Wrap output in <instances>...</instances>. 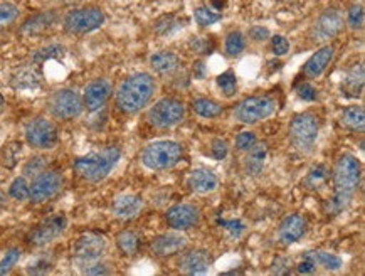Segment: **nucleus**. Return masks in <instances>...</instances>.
Masks as SVG:
<instances>
[{
	"label": "nucleus",
	"instance_id": "obj_26",
	"mask_svg": "<svg viewBox=\"0 0 365 276\" xmlns=\"http://www.w3.org/2000/svg\"><path fill=\"white\" fill-rule=\"evenodd\" d=\"M180 61L177 54L170 51H158V53L150 56V66L158 74H170L179 68Z\"/></svg>",
	"mask_w": 365,
	"mask_h": 276
},
{
	"label": "nucleus",
	"instance_id": "obj_9",
	"mask_svg": "<svg viewBox=\"0 0 365 276\" xmlns=\"http://www.w3.org/2000/svg\"><path fill=\"white\" fill-rule=\"evenodd\" d=\"M105 24V14L98 7H81L69 11L63 19V26L69 34H88Z\"/></svg>",
	"mask_w": 365,
	"mask_h": 276
},
{
	"label": "nucleus",
	"instance_id": "obj_50",
	"mask_svg": "<svg viewBox=\"0 0 365 276\" xmlns=\"http://www.w3.org/2000/svg\"><path fill=\"white\" fill-rule=\"evenodd\" d=\"M289 261L288 260H276V263H274V268H273V273H276V275H284V273H288L289 271Z\"/></svg>",
	"mask_w": 365,
	"mask_h": 276
},
{
	"label": "nucleus",
	"instance_id": "obj_25",
	"mask_svg": "<svg viewBox=\"0 0 365 276\" xmlns=\"http://www.w3.org/2000/svg\"><path fill=\"white\" fill-rule=\"evenodd\" d=\"M56 19L58 17H56L54 12L37 14V16H32L31 19H27V21L21 27V32L26 36L41 34V32H44L46 29H49V27H53Z\"/></svg>",
	"mask_w": 365,
	"mask_h": 276
},
{
	"label": "nucleus",
	"instance_id": "obj_12",
	"mask_svg": "<svg viewBox=\"0 0 365 276\" xmlns=\"http://www.w3.org/2000/svg\"><path fill=\"white\" fill-rule=\"evenodd\" d=\"M63 187V175L58 170H42L41 174L32 177L29 184V200L34 204H42L53 199Z\"/></svg>",
	"mask_w": 365,
	"mask_h": 276
},
{
	"label": "nucleus",
	"instance_id": "obj_48",
	"mask_svg": "<svg viewBox=\"0 0 365 276\" xmlns=\"http://www.w3.org/2000/svg\"><path fill=\"white\" fill-rule=\"evenodd\" d=\"M84 266H86V268L83 270L84 275H106V273H110V270L106 268V265L100 263V261H95V263H88Z\"/></svg>",
	"mask_w": 365,
	"mask_h": 276
},
{
	"label": "nucleus",
	"instance_id": "obj_17",
	"mask_svg": "<svg viewBox=\"0 0 365 276\" xmlns=\"http://www.w3.org/2000/svg\"><path fill=\"white\" fill-rule=\"evenodd\" d=\"M187 237L182 235V231H172L163 232V235L157 236L155 240L150 245V251L157 256V258H168V256L179 255L187 247Z\"/></svg>",
	"mask_w": 365,
	"mask_h": 276
},
{
	"label": "nucleus",
	"instance_id": "obj_14",
	"mask_svg": "<svg viewBox=\"0 0 365 276\" xmlns=\"http://www.w3.org/2000/svg\"><path fill=\"white\" fill-rule=\"evenodd\" d=\"M66 228L68 218L64 216V214H56V216H51L37 224L29 235H27V242H29L31 246L42 247L49 245V242H53L54 240H58V237L66 231Z\"/></svg>",
	"mask_w": 365,
	"mask_h": 276
},
{
	"label": "nucleus",
	"instance_id": "obj_45",
	"mask_svg": "<svg viewBox=\"0 0 365 276\" xmlns=\"http://www.w3.org/2000/svg\"><path fill=\"white\" fill-rule=\"evenodd\" d=\"M297 93H298V96L305 101H313L317 98V90L313 88V84H310L308 81L299 84V86L297 88Z\"/></svg>",
	"mask_w": 365,
	"mask_h": 276
},
{
	"label": "nucleus",
	"instance_id": "obj_24",
	"mask_svg": "<svg viewBox=\"0 0 365 276\" xmlns=\"http://www.w3.org/2000/svg\"><path fill=\"white\" fill-rule=\"evenodd\" d=\"M340 123L345 126V128L350 130V132L362 133L365 130V110L364 106L360 105H352L347 106L340 113Z\"/></svg>",
	"mask_w": 365,
	"mask_h": 276
},
{
	"label": "nucleus",
	"instance_id": "obj_31",
	"mask_svg": "<svg viewBox=\"0 0 365 276\" xmlns=\"http://www.w3.org/2000/svg\"><path fill=\"white\" fill-rule=\"evenodd\" d=\"M224 49H226L227 56H240L242 54V51L246 49V39L242 36V32L240 31H232L229 32L226 37V42H224Z\"/></svg>",
	"mask_w": 365,
	"mask_h": 276
},
{
	"label": "nucleus",
	"instance_id": "obj_4",
	"mask_svg": "<svg viewBox=\"0 0 365 276\" xmlns=\"http://www.w3.org/2000/svg\"><path fill=\"white\" fill-rule=\"evenodd\" d=\"M182 145L174 140H157L150 142L142 150V163L148 170L162 172L174 168L182 160Z\"/></svg>",
	"mask_w": 365,
	"mask_h": 276
},
{
	"label": "nucleus",
	"instance_id": "obj_32",
	"mask_svg": "<svg viewBox=\"0 0 365 276\" xmlns=\"http://www.w3.org/2000/svg\"><path fill=\"white\" fill-rule=\"evenodd\" d=\"M64 54H66V48H64V46L51 44V46H46V48H42L39 51H36V54L32 56V61H34L36 64H42V63H46V61H49V59L63 58Z\"/></svg>",
	"mask_w": 365,
	"mask_h": 276
},
{
	"label": "nucleus",
	"instance_id": "obj_8",
	"mask_svg": "<svg viewBox=\"0 0 365 276\" xmlns=\"http://www.w3.org/2000/svg\"><path fill=\"white\" fill-rule=\"evenodd\" d=\"M185 118V105L177 98H162L150 106L147 120L155 128H172Z\"/></svg>",
	"mask_w": 365,
	"mask_h": 276
},
{
	"label": "nucleus",
	"instance_id": "obj_34",
	"mask_svg": "<svg viewBox=\"0 0 365 276\" xmlns=\"http://www.w3.org/2000/svg\"><path fill=\"white\" fill-rule=\"evenodd\" d=\"M219 90L226 98H231L237 93V78L234 71H226L222 74H219L217 79H216Z\"/></svg>",
	"mask_w": 365,
	"mask_h": 276
},
{
	"label": "nucleus",
	"instance_id": "obj_11",
	"mask_svg": "<svg viewBox=\"0 0 365 276\" xmlns=\"http://www.w3.org/2000/svg\"><path fill=\"white\" fill-rule=\"evenodd\" d=\"M106 251H108V241L98 232H84L73 245V256L81 265L100 261Z\"/></svg>",
	"mask_w": 365,
	"mask_h": 276
},
{
	"label": "nucleus",
	"instance_id": "obj_1",
	"mask_svg": "<svg viewBox=\"0 0 365 276\" xmlns=\"http://www.w3.org/2000/svg\"><path fill=\"white\" fill-rule=\"evenodd\" d=\"M360 179H362V163L352 153H344L336 158L334 170H331V182H334V199L331 208L335 213H341L352 203L357 193Z\"/></svg>",
	"mask_w": 365,
	"mask_h": 276
},
{
	"label": "nucleus",
	"instance_id": "obj_46",
	"mask_svg": "<svg viewBox=\"0 0 365 276\" xmlns=\"http://www.w3.org/2000/svg\"><path fill=\"white\" fill-rule=\"evenodd\" d=\"M190 48L194 51H197V53H200V54L212 53V51H210L212 48H210L209 41L204 39V37H194V39L190 41Z\"/></svg>",
	"mask_w": 365,
	"mask_h": 276
},
{
	"label": "nucleus",
	"instance_id": "obj_43",
	"mask_svg": "<svg viewBox=\"0 0 365 276\" xmlns=\"http://www.w3.org/2000/svg\"><path fill=\"white\" fill-rule=\"evenodd\" d=\"M210 155L214 160H224L229 155V145L224 138H214L210 142Z\"/></svg>",
	"mask_w": 365,
	"mask_h": 276
},
{
	"label": "nucleus",
	"instance_id": "obj_20",
	"mask_svg": "<svg viewBox=\"0 0 365 276\" xmlns=\"http://www.w3.org/2000/svg\"><path fill=\"white\" fill-rule=\"evenodd\" d=\"M335 56V46L325 44L324 48H320L315 54H312V58L303 64L302 73L305 74L308 79H317L327 71L329 64L334 61Z\"/></svg>",
	"mask_w": 365,
	"mask_h": 276
},
{
	"label": "nucleus",
	"instance_id": "obj_23",
	"mask_svg": "<svg viewBox=\"0 0 365 276\" xmlns=\"http://www.w3.org/2000/svg\"><path fill=\"white\" fill-rule=\"evenodd\" d=\"M266 157H268V145L256 142L250 150H246L245 160H242V167H245L246 175L257 177L264 170Z\"/></svg>",
	"mask_w": 365,
	"mask_h": 276
},
{
	"label": "nucleus",
	"instance_id": "obj_3",
	"mask_svg": "<svg viewBox=\"0 0 365 276\" xmlns=\"http://www.w3.org/2000/svg\"><path fill=\"white\" fill-rule=\"evenodd\" d=\"M121 158V152L118 147H106L103 150L86 153V155L78 157L74 160L73 167L74 172L81 177L83 180L91 182V184H96V182H101L106 179L113 168L118 165Z\"/></svg>",
	"mask_w": 365,
	"mask_h": 276
},
{
	"label": "nucleus",
	"instance_id": "obj_30",
	"mask_svg": "<svg viewBox=\"0 0 365 276\" xmlns=\"http://www.w3.org/2000/svg\"><path fill=\"white\" fill-rule=\"evenodd\" d=\"M330 179V170L325 165H315L308 172L305 180H303V185L310 190H320L327 185V182Z\"/></svg>",
	"mask_w": 365,
	"mask_h": 276
},
{
	"label": "nucleus",
	"instance_id": "obj_7",
	"mask_svg": "<svg viewBox=\"0 0 365 276\" xmlns=\"http://www.w3.org/2000/svg\"><path fill=\"white\" fill-rule=\"evenodd\" d=\"M26 142L34 150H53L59 143V130L53 120L32 118L26 125Z\"/></svg>",
	"mask_w": 365,
	"mask_h": 276
},
{
	"label": "nucleus",
	"instance_id": "obj_2",
	"mask_svg": "<svg viewBox=\"0 0 365 276\" xmlns=\"http://www.w3.org/2000/svg\"><path fill=\"white\" fill-rule=\"evenodd\" d=\"M157 91V81L150 73H135L125 78L116 90L115 101L126 115L138 113L152 101Z\"/></svg>",
	"mask_w": 365,
	"mask_h": 276
},
{
	"label": "nucleus",
	"instance_id": "obj_33",
	"mask_svg": "<svg viewBox=\"0 0 365 276\" xmlns=\"http://www.w3.org/2000/svg\"><path fill=\"white\" fill-rule=\"evenodd\" d=\"M194 19L199 26L207 27V26H212V24H216V22L221 21L222 14L212 11L209 6L207 7L200 6L194 11Z\"/></svg>",
	"mask_w": 365,
	"mask_h": 276
},
{
	"label": "nucleus",
	"instance_id": "obj_52",
	"mask_svg": "<svg viewBox=\"0 0 365 276\" xmlns=\"http://www.w3.org/2000/svg\"><path fill=\"white\" fill-rule=\"evenodd\" d=\"M4 103H6V100H4V96H2V95H0V110H2V108H4Z\"/></svg>",
	"mask_w": 365,
	"mask_h": 276
},
{
	"label": "nucleus",
	"instance_id": "obj_39",
	"mask_svg": "<svg viewBox=\"0 0 365 276\" xmlns=\"http://www.w3.org/2000/svg\"><path fill=\"white\" fill-rule=\"evenodd\" d=\"M347 24L352 31H360L364 27V7L354 4L347 11Z\"/></svg>",
	"mask_w": 365,
	"mask_h": 276
},
{
	"label": "nucleus",
	"instance_id": "obj_37",
	"mask_svg": "<svg viewBox=\"0 0 365 276\" xmlns=\"http://www.w3.org/2000/svg\"><path fill=\"white\" fill-rule=\"evenodd\" d=\"M9 195L16 200H27L29 199V182L24 175L16 177L9 187Z\"/></svg>",
	"mask_w": 365,
	"mask_h": 276
},
{
	"label": "nucleus",
	"instance_id": "obj_5",
	"mask_svg": "<svg viewBox=\"0 0 365 276\" xmlns=\"http://www.w3.org/2000/svg\"><path fill=\"white\" fill-rule=\"evenodd\" d=\"M318 133H320V120L315 113L303 111L293 116L289 123V140L293 147L302 153H310L315 148Z\"/></svg>",
	"mask_w": 365,
	"mask_h": 276
},
{
	"label": "nucleus",
	"instance_id": "obj_49",
	"mask_svg": "<svg viewBox=\"0 0 365 276\" xmlns=\"http://www.w3.org/2000/svg\"><path fill=\"white\" fill-rule=\"evenodd\" d=\"M317 270V265L313 263V260H312V256L308 255H305V258H303V261L302 263L298 265V268H297V271L298 273H313V271Z\"/></svg>",
	"mask_w": 365,
	"mask_h": 276
},
{
	"label": "nucleus",
	"instance_id": "obj_28",
	"mask_svg": "<svg viewBox=\"0 0 365 276\" xmlns=\"http://www.w3.org/2000/svg\"><path fill=\"white\" fill-rule=\"evenodd\" d=\"M116 247L123 252L125 256H135L140 250V236L132 229H125L116 236Z\"/></svg>",
	"mask_w": 365,
	"mask_h": 276
},
{
	"label": "nucleus",
	"instance_id": "obj_19",
	"mask_svg": "<svg viewBox=\"0 0 365 276\" xmlns=\"http://www.w3.org/2000/svg\"><path fill=\"white\" fill-rule=\"evenodd\" d=\"M179 270L187 275H202L212 266V256L205 250H190L182 252L179 258Z\"/></svg>",
	"mask_w": 365,
	"mask_h": 276
},
{
	"label": "nucleus",
	"instance_id": "obj_41",
	"mask_svg": "<svg viewBox=\"0 0 365 276\" xmlns=\"http://www.w3.org/2000/svg\"><path fill=\"white\" fill-rule=\"evenodd\" d=\"M14 86L19 88V90H27V88H36L37 86V76L29 69H24L21 71L19 76H14Z\"/></svg>",
	"mask_w": 365,
	"mask_h": 276
},
{
	"label": "nucleus",
	"instance_id": "obj_38",
	"mask_svg": "<svg viewBox=\"0 0 365 276\" xmlns=\"http://www.w3.org/2000/svg\"><path fill=\"white\" fill-rule=\"evenodd\" d=\"M21 260V250L19 247H11L4 252V256L0 258V275H7L14 270V266Z\"/></svg>",
	"mask_w": 365,
	"mask_h": 276
},
{
	"label": "nucleus",
	"instance_id": "obj_18",
	"mask_svg": "<svg viewBox=\"0 0 365 276\" xmlns=\"http://www.w3.org/2000/svg\"><path fill=\"white\" fill-rule=\"evenodd\" d=\"M307 228L308 223L305 218L299 216V214H288L278 226V240L284 246L294 245L305 236Z\"/></svg>",
	"mask_w": 365,
	"mask_h": 276
},
{
	"label": "nucleus",
	"instance_id": "obj_10",
	"mask_svg": "<svg viewBox=\"0 0 365 276\" xmlns=\"http://www.w3.org/2000/svg\"><path fill=\"white\" fill-rule=\"evenodd\" d=\"M51 115L59 120H74L83 113V98L78 91L63 88L54 91L48 101Z\"/></svg>",
	"mask_w": 365,
	"mask_h": 276
},
{
	"label": "nucleus",
	"instance_id": "obj_13",
	"mask_svg": "<svg viewBox=\"0 0 365 276\" xmlns=\"http://www.w3.org/2000/svg\"><path fill=\"white\" fill-rule=\"evenodd\" d=\"M344 24L345 21L340 11H336V9H327L313 22L310 29V39L313 42H318V44L329 42L335 36L340 34L341 29H344Z\"/></svg>",
	"mask_w": 365,
	"mask_h": 276
},
{
	"label": "nucleus",
	"instance_id": "obj_6",
	"mask_svg": "<svg viewBox=\"0 0 365 276\" xmlns=\"http://www.w3.org/2000/svg\"><path fill=\"white\" fill-rule=\"evenodd\" d=\"M276 111V100L268 95H255L241 100L234 108V120L245 125H255L269 118Z\"/></svg>",
	"mask_w": 365,
	"mask_h": 276
},
{
	"label": "nucleus",
	"instance_id": "obj_36",
	"mask_svg": "<svg viewBox=\"0 0 365 276\" xmlns=\"http://www.w3.org/2000/svg\"><path fill=\"white\" fill-rule=\"evenodd\" d=\"M364 88V66H359L354 69L352 73H349V76L345 78V90L350 91V96H357L362 93Z\"/></svg>",
	"mask_w": 365,
	"mask_h": 276
},
{
	"label": "nucleus",
	"instance_id": "obj_42",
	"mask_svg": "<svg viewBox=\"0 0 365 276\" xmlns=\"http://www.w3.org/2000/svg\"><path fill=\"white\" fill-rule=\"evenodd\" d=\"M257 142L256 138V133L251 132V130H245V132H240L236 135V140H234V145H236L237 150L241 152H246L250 150V148L252 147Z\"/></svg>",
	"mask_w": 365,
	"mask_h": 276
},
{
	"label": "nucleus",
	"instance_id": "obj_22",
	"mask_svg": "<svg viewBox=\"0 0 365 276\" xmlns=\"http://www.w3.org/2000/svg\"><path fill=\"white\" fill-rule=\"evenodd\" d=\"M143 209V199L137 194H121L111 204V213L120 219H132Z\"/></svg>",
	"mask_w": 365,
	"mask_h": 276
},
{
	"label": "nucleus",
	"instance_id": "obj_44",
	"mask_svg": "<svg viewBox=\"0 0 365 276\" xmlns=\"http://www.w3.org/2000/svg\"><path fill=\"white\" fill-rule=\"evenodd\" d=\"M271 44H273V53L276 56H284L289 51V42L287 37L283 36H273Z\"/></svg>",
	"mask_w": 365,
	"mask_h": 276
},
{
	"label": "nucleus",
	"instance_id": "obj_27",
	"mask_svg": "<svg viewBox=\"0 0 365 276\" xmlns=\"http://www.w3.org/2000/svg\"><path fill=\"white\" fill-rule=\"evenodd\" d=\"M192 110H194L195 115L209 120L217 118V116H221L224 111L222 105L210 100V98H195V100H192Z\"/></svg>",
	"mask_w": 365,
	"mask_h": 276
},
{
	"label": "nucleus",
	"instance_id": "obj_35",
	"mask_svg": "<svg viewBox=\"0 0 365 276\" xmlns=\"http://www.w3.org/2000/svg\"><path fill=\"white\" fill-rule=\"evenodd\" d=\"M19 7L12 2H0V31L12 26L19 19Z\"/></svg>",
	"mask_w": 365,
	"mask_h": 276
},
{
	"label": "nucleus",
	"instance_id": "obj_51",
	"mask_svg": "<svg viewBox=\"0 0 365 276\" xmlns=\"http://www.w3.org/2000/svg\"><path fill=\"white\" fill-rule=\"evenodd\" d=\"M194 74H195V78H197V79L204 78V64L202 63H195Z\"/></svg>",
	"mask_w": 365,
	"mask_h": 276
},
{
	"label": "nucleus",
	"instance_id": "obj_47",
	"mask_svg": "<svg viewBox=\"0 0 365 276\" xmlns=\"http://www.w3.org/2000/svg\"><path fill=\"white\" fill-rule=\"evenodd\" d=\"M247 34H250V37L255 42H263L269 37V29L263 26H255V27H251Z\"/></svg>",
	"mask_w": 365,
	"mask_h": 276
},
{
	"label": "nucleus",
	"instance_id": "obj_40",
	"mask_svg": "<svg viewBox=\"0 0 365 276\" xmlns=\"http://www.w3.org/2000/svg\"><path fill=\"white\" fill-rule=\"evenodd\" d=\"M46 168H48V160L44 157H32L26 162L22 172H24V177H36L42 170H46Z\"/></svg>",
	"mask_w": 365,
	"mask_h": 276
},
{
	"label": "nucleus",
	"instance_id": "obj_21",
	"mask_svg": "<svg viewBox=\"0 0 365 276\" xmlns=\"http://www.w3.org/2000/svg\"><path fill=\"white\" fill-rule=\"evenodd\" d=\"M187 185L194 194H210L219 187V179L209 168H194L187 177Z\"/></svg>",
	"mask_w": 365,
	"mask_h": 276
},
{
	"label": "nucleus",
	"instance_id": "obj_29",
	"mask_svg": "<svg viewBox=\"0 0 365 276\" xmlns=\"http://www.w3.org/2000/svg\"><path fill=\"white\" fill-rule=\"evenodd\" d=\"M308 255L312 256L313 263L327 271H336L344 266V260H341L339 255H335V252L318 250V251H310Z\"/></svg>",
	"mask_w": 365,
	"mask_h": 276
},
{
	"label": "nucleus",
	"instance_id": "obj_16",
	"mask_svg": "<svg viewBox=\"0 0 365 276\" xmlns=\"http://www.w3.org/2000/svg\"><path fill=\"white\" fill-rule=\"evenodd\" d=\"M113 95V84L108 79L98 78L88 83L83 90V105L88 111H98L108 103Z\"/></svg>",
	"mask_w": 365,
	"mask_h": 276
},
{
	"label": "nucleus",
	"instance_id": "obj_15",
	"mask_svg": "<svg viewBox=\"0 0 365 276\" xmlns=\"http://www.w3.org/2000/svg\"><path fill=\"white\" fill-rule=\"evenodd\" d=\"M165 221L175 231H189L200 223V210L195 205L180 203L167 209Z\"/></svg>",
	"mask_w": 365,
	"mask_h": 276
}]
</instances>
